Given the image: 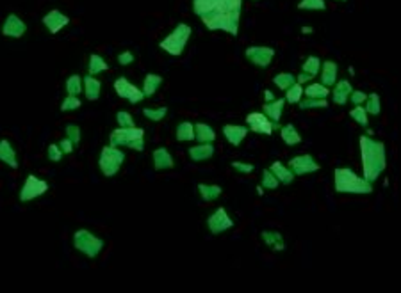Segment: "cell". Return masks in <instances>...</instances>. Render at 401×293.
Instances as JSON below:
<instances>
[{
  "label": "cell",
  "instance_id": "cell-49",
  "mask_svg": "<svg viewBox=\"0 0 401 293\" xmlns=\"http://www.w3.org/2000/svg\"><path fill=\"white\" fill-rule=\"evenodd\" d=\"M59 148H61V151H63L64 155H71L75 151V144L71 142L70 139H68V137H64V139H61L59 142Z\"/></svg>",
  "mask_w": 401,
  "mask_h": 293
},
{
  "label": "cell",
  "instance_id": "cell-9",
  "mask_svg": "<svg viewBox=\"0 0 401 293\" xmlns=\"http://www.w3.org/2000/svg\"><path fill=\"white\" fill-rule=\"evenodd\" d=\"M113 87H114V93H116L121 100H127L129 103H132V105H137L139 101H143L144 98H146L143 89L136 87L127 77H118L116 80L113 82Z\"/></svg>",
  "mask_w": 401,
  "mask_h": 293
},
{
  "label": "cell",
  "instance_id": "cell-35",
  "mask_svg": "<svg viewBox=\"0 0 401 293\" xmlns=\"http://www.w3.org/2000/svg\"><path fill=\"white\" fill-rule=\"evenodd\" d=\"M366 110H367V114H371V115H380V112H382V100H380V95L378 93H371V95H367L366 98Z\"/></svg>",
  "mask_w": 401,
  "mask_h": 293
},
{
  "label": "cell",
  "instance_id": "cell-14",
  "mask_svg": "<svg viewBox=\"0 0 401 293\" xmlns=\"http://www.w3.org/2000/svg\"><path fill=\"white\" fill-rule=\"evenodd\" d=\"M43 25L46 27V31L52 36L59 34L68 23H70V16H66L64 13H61L59 9H50L45 16L41 18Z\"/></svg>",
  "mask_w": 401,
  "mask_h": 293
},
{
  "label": "cell",
  "instance_id": "cell-16",
  "mask_svg": "<svg viewBox=\"0 0 401 293\" xmlns=\"http://www.w3.org/2000/svg\"><path fill=\"white\" fill-rule=\"evenodd\" d=\"M152 160H154L155 171H168V169L175 167V158H173V155L169 153L168 148H164V146L155 148V150L152 151Z\"/></svg>",
  "mask_w": 401,
  "mask_h": 293
},
{
  "label": "cell",
  "instance_id": "cell-50",
  "mask_svg": "<svg viewBox=\"0 0 401 293\" xmlns=\"http://www.w3.org/2000/svg\"><path fill=\"white\" fill-rule=\"evenodd\" d=\"M367 95L364 91H352V95H349V100L353 101V105H362L364 101H366Z\"/></svg>",
  "mask_w": 401,
  "mask_h": 293
},
{
  "label": "cell",
  "instance_id": "cell-41",
  "mask_svg": "<svg viewBox=\"0 0 401 293\" xmlns=\"http://www.w3.org/2000/svg\"><path fill=\"white\" fill-rule=\"evenodd\" d=\"M261 185L262 189H267V190H274L278 189V185H280V182L277 180V176L273 174V172L269 171V169H264L262 171V180H261Z\"/></svg>",
  "mask_w": 401,
  "mask_h": 293
},
{
  "label": "cell",
  "instance_id": "cell-56",
  "mask_svg": "<svg viewBox=\"0 0 401 293\" xmlns=\"http://www.w3.org/2000/svg\"><path fill=\"white\" fill-rule=\"evenodd\" d=\"M337 2H346V0H337Z\"/></svg>",
  "mask_w": 401,
  "mask_h": 293
},
{
  "label": "cell",
  "instance_id": "cell-53",
  "mask_svg": "<svg viewBox=\"0 0 401 293\" xmlns=\"http://www.w3.org/2000/svg\"><path fill=\"white\" fill-rule=\"evenodd\" d=\"M302 32H303V34H310V32H314V28L312 27H303Z\"/></svg>",
  "mask_w": 401,
  "mask_h": 293
},
{
  "label": "cell",
  "instance_id": "cell-21",
  "mask_svg": "<svg viewBox=\"0 0 401 293\" xmlns=\"http://www.w3.org/2000/svg\"><path fill=\"white\" fill-rule=\"evenodd\" d=\"M353 87L348 80H337L334 84V91H332V101L335 105H346L349 100V95H352Z\"/></svg>",
  "mask_w": 401,
  "mask_h": 293
},
{
  "label": "cell",
  "instance_id": "cell-8",
  "mask_svg": "<svg viewBox=\"0 0 401 293\" xmlns=\"http://www.w3.org/2000/svg\"><path fill=\"white\" fill-rule=\"evenodd\" d=\"M50 185L48 182H45V180L38 178L36 174H29L27 178H25L23 185H21L20 189V195H18V199H20L21 202H29V201H34V199L41 197V195H45L48 192Z\"/></svg>",
  "mask_w": 401,
  "mask_h": 293
},
{
  "label": "cell",
  "instance_id": "cell-18",
  "mask_svg": "<svg viewBox=\"0 0 401 293\" xmlns=\"http://www.w3.org/2000/svg\"><path fill=\"white\" fill-rule=\"evenodd\" d=\"M82 91H84L89 101H96L100 98V93H102V82L88 73L86 77H82Z\"/></svg>",
  "mask_w": 401,
  "mask_h": 293
},
{
  "label": "cell",
  "instance_id": "cell-11",
  "mask_svg": "<svg viewBox=\"0 0 401 293\" xmlns=\"http://www.w3.org/2000/svg\"><path fill=\"white\" fill-rule=\"evenodd\" d=\"M287 167L291 169L294 176H305L310 174V172H317L321 169V165L317 160H314L312 155L305 153V155H298V157H292L289 160Z\"/></svg>",
  "mask_w": 401,
  "mask_h": 293
},
{
  "label": "cell",
  "instance_id": "cell-36",
  "mask_svg": "<svg viewBox=\"0 0 401 293\" xmlns=\"http://www.w3.org/2000/svg\"><path fill=\"white\" fill-rule=\"evenodd\" d=\"M143 115L154 123L162 121V119L168 115V107H166V105H162V107H146V108H143Z\"/></svg>",
  "mask_w": 401,
  "mask_h": 293
},
{
  "label": "cell",
  "instance_id": "cell-34",
  "mask_svg": "<svg viewBox=\"0 0 401 293\" xmlns=\"http://www.w3.org/2000/svg\"><path fill=\"white\" fill-rule=\"evenodd\" d=\"M349 118H352L353 121L359 123L362 128H369V114H367V110L362 107V105H355V107L349 110Z\"/></svg>",
  "mask_w": 401,
  "mask_h": 293
},
{
  "label": "cell",
  "instance_id": "cell-39",
  "mask_svg": "<svg viewBox=\"0 0 401 293\" xmlns=\"http://www.w3.org/2000/svg\"><path fill=\"white\" fill-rule=\"evenodd\" d=\"M294 82H296V77L292 73H278V75H274V78H273V84L277 85L280 91L289 89Z\"/></svg>",
  "mask_w": 401,
  "mask_h": 293
},
{
  "label": "cell",
  "instance_id": "cell-54",
  "mask_svg": "<svg viewBox=\"0 0 401 293\" xmlns=\"http://www.w3.org/2000/svg\"><path fill=\"white\" fill-rule=\"evenodd\" d=\"M257 194H259V195L264 194V189H262V185H259V187H257Z\"/></svg>",
  "mask_w": 401,
  "mask_h": 293
},
{
  "label": "cell",
  "instance_id": "cell-30",
  "mask_svg": "<svg viewBox=\"0 0 401 293\" xmlns=\"http://www.w3.org/2000/svg\"><path fill=\"white\" fill-rule=\"evenodd\" d=\"M109 70V64H107V61L104 59L102 55H98V53H91L89 55V64H88V73L93 75V77H96V75L104 73V71Z\"/></svg>",
  "mask_w": 401,
  "mask_h": 293
},
{
  "label": "cell",
  "instance_id": "cell-33",
  "mask_svg": "<svg viewBox=\"0 0 401 293\" xmlns=\"http://www.w3.org/2000/svg\"><path fill=\"white\" fill-rule=\"evenodd\" d=\"M319 70H321V59L317 55H309L302 66V73L310 75L312 78L316 77V75H319Z\"/></svg>",
  "mask_w": 401,
  "mask_h": 293
},
{
  "label": "cell",
  "instance_id": "cell-48",
  "mask_svg": "<svg viewBox=\"0 0 401 293\" xmlns=\"http://www.w3.org/2000/svg\"><path fill=\"white\" fill-rule=\"evenodd\" d=\"M134 61H136V57H134L131 50H123V52L118 53V64L120 66H131Z\"/></svg>",
  "mask_w": 401,
  "mask_h": 293
},
{
  "label": "cell",
  "instance_id": "cell-19",
  "mask_svg": "<svg viewBox=\"0 0 401 293\" xmlns=\"http://www.w3.org/2000/svg\"><path fill=\"white\" fill-rule=\"evenodd\" d=\"M0 162H4L11 169L20 167L16 151H14V148L11 146V142L7 139H0Z\"/></svg>",
  "mask_w": 401,
  "mask_h": 293
},
{
  "label": "cell",
  "instance_id": "cell-24",
  "mask_svg": "<svg viewBox=\"0 0 401 293\" xmlns=\"http://www.w3.org/2000/svg\"><path fill=\"white\" fill-rule=\"evenodd\" d=\"M269 167H271L269 171L277 176V180L282 183V185H291V183L294 182V174H292V171L289 167H285L280 160H274Z\"/></svg>",
  "mask_w": 401,
  "mask_h": 293
},
{
  "label": "cell",
  "instance_id": "cell-46",
  "mask_svg": "<svg viewBox=\"0 0 401 293\" xmlns=\"http://www.w3.org/2000/svg\"><path fill=\"white\" fill-rule=\"evenodd\" d=\"M230 167H232L234 171L241 172V174H250V172L255 171V165L254 164H248V162H239V160H234L232 164H230Z\"/></svg>",
  "mask_w": 401,
  "mask_h": 293
},
{
  "label": "cell",
  "instance_id": "cell-51",
  "mask_svg": "<svg viewBox=\"0 0 401 293\" xmlns=\"http://www.w3.org/2000/svg\"><path fill=\"white\" fill-rule=\"evenodd\" d=\"M310 80H314V78L310 77V75H307V73H299L298 77H296V82H298V84H303V82H310Z\"/></svg>",
  "mask_w": 401,
  "mask_h": 293
},
{
  "label": "cell",
  "instance_id": "cell-15",
  "mask_svg": "<svg viewBox=\"0 0 401 293\" xmlns=\"http://www.w3.org/2000/svg\"><path fill=\"white\" fill-rule=\"evenodd\" d=\"M27 32V23L21 20L18 14H7L6 20L2 23V34L6 38H21V36Z\"/></svg>",
  "mask_w": 401,
  "mask_h": 293
},
{
  "label": "cell",
  "instance_id": "cell-38",
  "mask_svg": "<svg viewBox=\"0 0 401 293\" xmlns=\"http://www.w3.org/2000/svg\"><path fill=\"white\" fill-rule=\"evenodd\" d=\"M284 93H285V101L291 105L298 103V101L303 98V87H302V84H298V82H294V84H292L289 89H285Z\"/></svg>",
  "mask_w": 401,
  "mask_h": 293
},
{
  "label": "cell",
  "instance_id": "cell-4",
  "mask_svg": "<svg viewBox=\"0 0 401 293\" xmlns=\"http://www.w3.org/2000/svg\"><path fill=\"white\" fill-rule=\"evenodd\" d=\"M109 144L116 148H129L134 151L144 150V128L139 126H118L109 133Z\"/></svg>",
  "mask_w": 401,
  "mask_h": 293
},
{
  "label": "cell",
  "instance_id": "cell-22",
  "mask_svg": "<svg viewBox=\"0 0 401 293\" xmlns=\"http://www.w3.org/2000/svg\"><path fill=\"white\" fill-rule=\"evenodd\" d=\"M337 71H339V66L335 61H324V63H321V84L327 85V87H332V85L337 82Z\"/></svg>",
  "mask_w": 401,
  "mask_h": 293
},
{
  "label": "cell",
  "instance_id": "cell-6",
  "mask_svg": "<svg viewBox=\"0 0 401 293\" xmlns=\"http://www.w3.org/2000/svg\"><path fill=\"white\" fill-rule=\"evenodd\" d=\"M125 162V153L116 146H107L102 148L100 151V157H98V169L106 178H113L120 172L121 165Z\"/></svg>",
  "mask_w": 401,
  "mask_h": 293
},
{
  "label": "cell",
  "instance_id": "cell-12",
  "mask_svg": "<svg viewBox=\"0 0 401 293\" xmlns=\"http://www.w3.org/2000/svg\"><path fill=\"white\" fill-rule=\"evenodd\" d=\"M207 227H209V231L216 237V235H221V233H225V231L232 229L234 219L229 215V212H227L223 206H219L218 210H214V213L209 215Z\"/></svg>",
  "mask_w": 401,
  "mask_h": 293
},
{
  "label": "cell",
  "instance_id": "cell-28",
  "mask_svg": "<svg viewBox=\"0 0 401 293\" xmlns=\"http://www.w3.org/2000/svg\"><path fill=\"white\" fill-rule=\"evenodd\" d=\"M196 189H198V194H200L202 201H205V202L216 201V199H219V195L223 194V189L219 185H207V183H200Z\"/></svg>",
  "mask_w": 401,
  "mask_h": 293
},
{
  "label": "cell",
  "instance_id": "cell-44",
  "mask_svg": "<svg viewBox=\"0 0 401 293\" xmlns=\"http://www.w3.org/2000/svg\"><path fill=\"white\" fill-rule=\"evenodd\" d=\"M64 132H66V137L71 140V142L75 144V148L81 144V139H82V130L79 125H66V128H64Z\"/></svg>",
  "mask_w": 401,
  "mask_h": 293
},
{
  "label": "cell",
  "instance_id": "cell-20",
  "mask_svg": "<svg viewBox=\"0 0 401 293\" xmlns=\"http://www.w3.org/2000/svg\"><path fill=\"white\" fill-rule=\"evenodd\" d=\"M189 158L193 162H205L209 158L214 157V144L212 142H200L198 146H191L189 148Z\"/></svg>",
  "mask_w": 401,
  "mask_h": 293
},
{
  "label": "cell",
  "instance_id": "cell-7",
  "mask_svg": "<svg viewBox=\"0 0 401 293\" xmlns=\"http://www.w3.org/2000/svg\"><path fill=\"white\" fill-rule=\"evenodd\" d=\"M73 247L86 258H96L104 249V240L89 229H77L73 233Z\"/></svg>",
  "mask_w": 401,
  "mask_h": 293
},
{
  "label": "cell",
  "instance_id": "cell-40",
  "mask_svg": "<svg viewBox=\"0 0 401 293\" xmlns=\"http://www.w3.org/2000/svg\"><path fill=\"white\" fill-rule=\"evenodd\" d=\"M299 108L303 110H309V108H327L328 101L327 98H305V100H299Z\"/></svg>",
  "mask_w": 401,
  "mask_h": 293
},
{
  "label": "cell",
  "instance_id": "cell-27",
  "mask_svg": "<svg viewBox=\"0 0 401 293\" xmlns=\"http://www.w3.org/2000/svg\"><path fill=\"white\" fill-rule=\"evenodd\" d=\"M194 140H198V142H214L216 140L214 128H211L207 123H196L194 125Z\"/></svg>",
  "mask_w": 401,
  "mask_h": 293
},
{
  "label": "cell",
  "instance_id": "cell-2",
  "mask_svg": "<svg viewBox=\"0 0 401 293\" xmlns=\"http://www.w3.org/2000/svg\"><path fill=\"white\" fill-rule=\"evenodd\" d=\"M360 157H362V174L364 180L374 183L382 176V172L387 169V150L385 144L377 139H371V135H362L359 139Z\"/></svg>",
  "mask_w": 401,
  "mask_h": 293
},
{
  "label": "cell",
  "instance_id": "cell-5",
  "mask_svg": "<svg viewBox=\"0 0 401 293\" xmlns=\"http://www.w3.org/2000/svg\"><path fill=\"white\" fill-rule=\"evenodd\" d=\"M191 34H193L191 25L180 21V23H177V27L159 43V46H161V50H164L166 53H169V55L179 57V55H182L184 50H186L187 43H189V39H191Z\"/></svg>",
  "mask_w": 401,
  "mask_h": 293
},
{
  "label": "cell",
  "instance_id": "cell-17",
  "mask_svg": "<svg viewBox=\"0 0 401 293\" xmlns=\"http://www.w3.org/2000/svg\"><path fill=\"white\" fill-rule=\"evenodd\" d=\"M223 135H225L227 142L230 146H241L243 140L246 139L248 135V128L246 126H241V125H225L223 126Z\"/></svg>",
  "mask_w": 401,
  "mask_h": 293
},
{
  "label": "cell",
  "instance_id": "cell-25",
  "mask_svg": "<svg viewBox=\"0 0 401 293\" xmlns=\"http://www.w3.org/2000/svg\"><path fill=\"white\" fill-rule=\"evenodd\" d=\"M161 85H162V77H161V75H157V73H146V75H144V78H143V93H144V96H146V98L154 96L155 93L161 89Z\"/></svg>",
  "mask_w": 401,
  "mask_h": 293
},
{
  "label": "cell",
  "instance_id": "cell-26",
  "mask_svg": "<svg viewBox=\"0 0 401 293\" xmlns=\"http://www.w3.org/2000/svg\"><path fill=\"white\" fill-rule=\"evenodd\" d=\"M261 238L264 240V244L267 247H271L273 251H284L285 249V242H284V237H282V233H278V231H262L261 233Z\"/></svg>",
  "mask_w": 401,
  "mask_h": 293
},
{
  "label": "cell",
  "instance_id": "cell-42",
  "mask_svg": "<svg viewBox=\"0 0 401 293\" xmlns=\"http://www.w3.org/2000/svg\"><path fill=\"white\" fill-rule=\"evenodd\" d=\"M299 11H324L327 9V2L324 0H302L298 4Z\"/></svg>",
  "mask_w": 401,
  "mask_h": 293
},
{
  "label": "cell",
  "instance_id": "cell-10",
  "mask_svg": "<svg viewBox=\"0 0 401 293\" xmlns=\"http://www.w3.org/2000/svg\"><path fill=\"white\" fill-rule=\"evenodd\" d=\"M244 57H246L248 63H252L254 66L261 68V70H266L269 68V64L273 63L274 59V50L271 46H248L244 50Z\"/></svg>",
  "mask_w": 401,
  "mask_h": 293
},
{
  "label": "cell",
  "instance_id": "cell-47",
  "mask_svg": "<svg viewBox=\"0 0 401 293\" xmlns=\"http://www.w3.org/2000/svg\"><path fill=\"white\" fill-rule=\"evenodd\" d=\"M46 157H48L50 162H61L64 157V153L61 151L59 144H50L48 150H46Z\"/></svg>",
  "mask_w": 401,
  "mask_h": 293
},
{
  "label": "cell",
  "instance_id": "cell-13",
  "mask_svg": "<svg viewBox=\"0 0 401 293\" xmlns=\"http://www.w3.org/2000/svg\"><path fill=\"white\" fill-rule=\"evenodd\" d=\"M246 123L250 125L248 130H252L255 133H262V135H271L278 128V123L271 121L264 112H252V114H248Z\"/></svg>",
  "mask_w": 401,
  "mask_h": 293
},
{
  "label": "cell",
  "instance_id": "cell-43",
  "mask_svg": "<svg viewBox=\"0 0 401 293\" xmlns=\"http://www.w3.org/2000/svg\"><path fill=\"white\" fill-rule=\"evenodd\" d=\"M81 105H82L81 98L68 95L63 100V103H61V110L63 112H73V110H77V108H81Z\"/></svg>",
  "mask_w": 401,
  "mask_h": 293
},
{
  "label": "cell",
  "instance_id": "cell-3",
  "mask_svg": "<svg viewBox=\"0 0 401 293\" xmlns=\"http://www.w3.org/2000/svg\"><path fill=\"white\" fill-rule=\"evenodd\" d=\"M334 182H335V192L337 194H355V195L373 194V183L366 182L364 176H359L349 167L335 169Z\"/></svg>",
  "mask_w": 401,
  "mask_h": 293
},
{
  "label": "cell",
  "instance_id": "cell-55",
  "mask_svg": "<svg viewBox=\"0 0 401 293\" xmlns=\"http://www.w3.org/2000/svg\"><path fill=\"white\" fill-rule=\"evenodd\" d=\"M348 71H349V75H352V77H353V75H355V70H353V66H349V68H348Z\"/></svg>",
  "mask_w": 401,
  "mask_h": 293
},
{
  "label": "cell",
  "instance_id": "cell-1",
  "mask_svg": "<svg viewBox=\"0 0 401 293\" xmlns=\"http://www.w3.org/2000/svg\"><path fill=\"white\" fill-rule=\"evenodd\" d=\"M243 6V0H193V13L209 31H221L236 38Z\"/></svg>",
  "mask_w": 401,
  "mask_h": 293
},
{
  "label": "cell",
  "instance_id": "cell-52",
  "mask_svg": "<svg viewBox=\"0 0 401 293\" xmlns=\"http://www.w3.org/2000/svg\"><path fill=\"white\" fill-rule=\"evenodd\" d=\"M264 100H266V101H273V100H274L273 91H269V89H266V91H264Z\"/></svg>",
  "mask_w": 401,
  "mask_h": 293
},
{
  "label": "cell",
  "instance_id": "cell-45",
  "mask_svg": "<svg viewBox=\"0 0 401 293\" xmlns=\"http://www.w3.org/2000/svg\"><path fill=\"white\" fill-rule=\"evenodd\" d=\"M116 123H118V126H134L136 125L134 115L127 110H118L116 112Z\"/></svg>",
  "mask_w": 401,
  "mask_h": 293
},
{
  "label": "cell",
  "instance_id": "cell-31",
  "mask_svg": "<svg viewBox=\"0 0 401 293\" xmlns=\"http://www.w3.org/2000/svg\"><path fill=\"white\" fill-rule=\"evenodd\" d=\"M175 137L179 142H191L194 140V125L189 121H182L177 125Z\"/></svg>",
  "mask_w": 401,
  "mask_h": 293
},
{
  "label": "cell",
  "instance_id": "cell-23",
  "mask_svg": "<svg viewBox=\"0 0 401 293\" xmlns=\"http://www.w3.org/2000/svg\"><path fill=\"white\" fill-rule=\"evenodd\" d=\"M284 105H285V98H280V100L274 98L273 101H266V103L262 105V110H264V114L271 119V121L278 123L282 119V114H284Z\"/></svg>",
  "mask_w": 401,
  "mask_h": 293
},
{
  "label": "cell",
  "instance_id": "cell-37",
  "mask_svg": "<svg viewBox=\"0 0 401 293\" xmlns=\"http://www.w3.org/2000/svg\"><path fill=\"white\" fill-rule=\"evenodd\" d=\"M66 95H71V96H79L82 93V77L77 73L70 75V77L66 78Z\"/></svg>",
  "mask_w": 401,
  "mask_h": 293
},
{
  "label": "cell",
  "instance_id": "cell-29",
  "mask_svg": "<svg viewBox=\"0 0 401 293\" xmlns=\"http://www.w3.org/2000/svg\"><path fill=\"white\" fill-rule=\"evenodd\" d=\"M280 137H282V140L285 142V146H296V144L302 142V135L298 133L296 126L291 125V123H287L285 126H282V128H280Z\"/></svg>",
  "mask_w": 401,
  "mask_h": 293
},
{
  "label": "cell",
  "instance_id": "cell-32",
  "mask_svg": "<svg viewBox=\"0 0 401 293\" xmlns=\"http://www.w3.org/2000/svg\"><path fill=\"white\" fill-rule=\"evenodd\" d=\"M303 95H305V98H327L330 95V89L321 82H314V84H309L303 89Z\"/></svg>",
  "mask_w": 401,
  "mask_h": 293
}]
</instances>
